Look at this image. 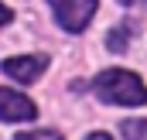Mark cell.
<instances>
[{"label": "cell", "mask_w": 147, "mask_h": 140, "mask_svg": "<svg viewBox=\"0 0 147 140\" xmlns=\"http://www.w3.org/2000/svg\"><path fill=\"white\" fill-rule=\"evenodd\" d=\"M14 140H62V133H55V130H31V133H17Z\"/></svg>", "instance_id": "cell-7"}, {"label": "cell", "mask_w": 147, "mask_h": 140, "mask_svg": "<svg viewBox=\"0 0 147 140\" xmlns=\"http://www.w3.org/2000/svg\"><path fill=\"white\" fill-rule=\"evenodd\" d=\"M10 17H14V14H10V7H3V3H0V28H3Z\"/></svg>", "instance_id": "cell-8"}, {"label": "cell", "mask_w": 147, "mask_h": 140, "mask_svg": "<svg viewBox=\"0 0 147 140\" xmlns=\"http://www.w3.org/2000/svg\"><path fill=\"white\" fill-rule=\"evenodd\" d=\"M51 3V10H55V21L65 28V31H82L89 21H92V14H96V0H48Z\"/></svg>", "instance_id": "cell-2"}, {"label": "cell", "mask_w": 147, "mask_h": 140, "mask_svg": "<svg viewBox=\"0 0 147 140\" xmlns=\"http://www.w3.org/2000/svg\"><path fill=\"white\" fill-rule=\"evenodd\" d=\"M120 3H134V0H120Z\"/></svg>", "instance_id": "cell-10"}, {"label": "cell", "mask_w": 147, "mask_h": 140, "mask_svg": "<svg viewBox=\"0 0 147 140\" xmlns=\"http://www.w3.org/2000/svg\"><path fill=\"white\" fill-rule=\"evenodd\" d=\"M123 140H147V120H123Z\"/></svg>", "instance_id": "cell-6"}, {"label": "cell", "mask_w": 147, "mask_h": 140, "mask_svg": "<svg viewBox=\"0 0 147 140\" xmlns=\"http://www.w3.org/2000/svg\"><path fill=\"white\" fill-rule=\"evenodd\" d=\"M92 89H96V96L103 103H110V106H144L147 103L144 79L134 75V72H127V69H110L103 75H96Z\"/></svg>", "instance_id": "cell-1"}, {"label": "cell", "mask_w": 147, "mask_h": 140, "mask_svg": "<svg viewBox=\"0 0 147 140\" xmlns=\"http://www.w3.org/2000/svg\"><path fill=\"white\" fill-rule=\"evenodd\" d=\"M86 140H110V133H89Z\"/></svg>", "instance_id": "cell-9"}, {"label": "cell", "mask_w": 147, "mask_h": 140, "mask_svg": "<svg viewBox=\"0 0 147 140\" xmlns=\"http://www.w3.org/2000/svg\"><path fill=\"white\" fill-rule=\"evenodd\" d=\"M134 34V24L130 21H123V24H116L110 34H106V44H110V51H127V41Z\"/></svg>", "instance_id": "cell-5"}, {"label": "cell", "mask_w": 147, "mask_h": 140, "mask_svg": "<svg viewBox=\"0 0 147 140\" xmlns=\"http://www.w3.org/2000/svg\"><path fill=\"white\" fill-rule=\"evenodd\" d=\"M34 116H38V106L28 96H21L17 89H3L0 85V120L21 123V120H34Z\"/></svg>", "instance_id": "cell-3"}, {"label": "cell", "mask_w": 147, "mask_h": 140, "mask_svg": "<svg viewBox=\"0 0 147 140\" xmlns=\"http://www.w3.org/2000/svg\"><path fill=\"white\" fill-rule=\"evenodd\" d=\"M0 69H3V75H10L17 82H34L38 75L48 69V55H14Z\"/></svg>", "instance_id": "cell-4"}]
</instances>
